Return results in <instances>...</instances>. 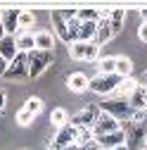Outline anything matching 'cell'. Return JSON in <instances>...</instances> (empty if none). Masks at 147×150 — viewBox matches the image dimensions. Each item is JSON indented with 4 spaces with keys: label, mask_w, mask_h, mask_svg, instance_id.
<instances>
[{
    "label": "cell",
    "mask_w": 147,
    "mask_h": 150,
    "mask_svg": "<svg viewBox=\"0 0 147 150\" xmlns=\"http://www.w3.org/2000/svg\"><path fill=\"white\" fill-rule=\"evenodd\" d=\"M64 150H78V145H69V148H64Z\"/></svg>",
    "instance_id": "cell-33"
},
{
    "label": "cell",
    "mask_w": 147,
    "mask_h": 150,
    "mask_svg": "<svg viewBox=\"0 0 147 150\" xmlns=\"http://www.w3.org/2000/svg\"><path fill=\"white\" fill-rule=\"evenodd\" d=\"M26 60H29V79H38L41 74L52 64V52H43V50H33L26 55Z\"/></svg>",
    "instance_id": "cell-6"
},
{
    "label": "cell",
    "mask_w": 147,
    "mask_h": 150,
    "mask_svg": "<svg viewBox=\"0 0 147 150\" xmlns=\"http://www.w3.org/2000/svg\"><path fill=\"white\" fill-rule=\"evenodd\" d=\"M76 19H78V22H100V19H102V12H100V10H93V7L78 10V12H76Z\"/></svg>",
    "instance_id": "cell-20"
},
{
    "label": "cell",
    "mask_w": 147,
    "mask_h": 150,
    "mask_svg": "<svg viewBox=\"0 0 147 150\" xmlns=\"http://www.w3.org/2000/svg\"><path fill=\"white\" fill-rule=\"evenodd\" d=\"M66 88H69L71 93H85V91L90 88V79L85 76L83 71H74V74L66 76Z\"/></svg>",
    "instance_id": "cell-13"
},
{
    "label": "cell",
    "mask_w": 147,
    "mask_h": 150,
    "mask_svg": "<svg viewBox=\"0 0 147 150\" xmlns=\"http://www.w3.org/2000/svg\"><path fill=\"white\" fill-rule=\"evenodd\" d=\"M5 79H10V81L29 79V60H26V52H19V55L10 62V67H7V71H5Z\"/></svg>",
    "instance_id": "cell-9"
},
{
    "label": "cell",
    "mask_w": 147,
    "mask_h": 150,
    "mask_svg": "<svg viewBox=\"0 0 147 150\" xmlns=\"http://www.w3.org/2000/svg\"><path fill=\"white\" fill-rule=\"evenodd\" d=\"M131 71H133V62L131 60H128V57H116V74L121 79H128Z\"/></svg>",
    "instance_id": "cell-21"
},
{
    "label": "cell",
    "mask_w": 147,
    "mask_h": 150,
    "mask_svg": "<svg viewBox=\"0 0 147 150\" xmlns=\"http://www.w3.org/2000/svg\"><path fill=\"white\" fill-rule=\"evenodd\" d=\"M100 74H116V57H109V55H107V57H102L100 60Z\"/></svg>",
    "instance_id": "cell-23"
},
{
    "label": "cell",
    "mask_w": 147,
    "mask_h": 150,
    "mask_svg": "<svg viewBox=\"0 0 147 150\" xmlns=\"http://www.w3.org/2000/svg\"><path fill=\"white\" fill-rule=\"evenodd\" d=\"M119 83H121L119 74H97V76L90 79V88L88 91L97 93V96H102V98H107V96L112 98L116 93V88H119Z\"/></svg>",
    "instance_id": "cell-3"
},
{
    "label": "cell",
    "mask_w": 147,
    "mask_h": 150,
    "mask_svg": "<svg viewBox=\"0 0 147 150\" xmlns=\"http://www.w3.org/2000/svg\"><path fill=\"white\" fill-rule=\"evenodd\" d=\"M14 43H17V50L19 52H33L36 50V38H33V33L31 31H19L14 36Z\"/></svg>",
    "instance_id": "cell-16"
},
{
    "label": "cell",
    "mask_w": 147,
    "mask_h": 150,
    "mask_svg": "<svg viewBox=\"0 0 147 150\" xmlns=\"http://www.w3.org/2000/svg\"><path fill=\"white\" fill-rule=\"evenodd\" d=\"M140 86H138V81L133 79V76H128V79H121V83H119V88H116V93H114V98H121V100H131L133 98V93L138 91Z\"/></svg>",
    "instance_id": "cell-15"
},
{
    "label": "cell",
    "mask_w": 147,
    "mask_h": 150,
    "mask_svg": "<svg viewBox=\"0 0 147 150\" xmlns=\"http://www.w3.org/2000/svg\"><path fill=\"white\" fill-rule=\"evenodd\" d=\"M78 143H81V129H76L74 124H66V126L57 129L50 150H64L69 145H78Z\"/></svg>",
    "instance_id": "cell-4"
},
{
    "label": "cell",
    "mask_w": 147,
    "mask_h": 150,
    "mask_svg": "<svg viewBox=\"0 0 147 150\" xmlns=\"http://www.w3.org/2000/svg\"><path fill=\"white\" fill-rule=\"evenodd\" d=\"M33 24H36L33 12H19V31H31Z\"/></svg>",
    "instance_id": "cell-24"
},
{
    "label": "cell",
    "mask_w": 147,
    "mask_h": 150,
    "mask_svg": "<svg viewBox=\"0 0 147 150\" xmlns=\"http://www.w3.org/2000/svg\"><path fill=\"white\" fill-rule=\"evenodd\" d=\"M0 55H3L7 62H12L17 55H19V50H17V43H14V36H5V38L0 41Z\"/></svg>",
    "instance_id": "cell-18"
},
{
    "label": "cell",
    "mask_w": 147,
    "mask_h": 150,
    "mask_svg": "<svg viewBox=\"0 0 147 150\" xmlns=\"http://www.w3.org/2000/svg\"><path fill=\"white\" fill-rule=\"evenodd\" d=\"M50 22L55 26V31H57V36L66 43L71 45V38H69V19L64 17V10H57V12H50Z\"/></svg>",
    "instance_id": "cell-10"
},
{
    "label": "cell",
    "mask_w": 147,
    "mask_h": 150,
    "mask_svg": "<svg viewBox=\"0 0 147 150\" xmlns=\"http://www.w3.org/2000/svg\"><path fill=\"white\" fill-rule=\"evenodd\" d=\"M36 119V115H31V112L29 110H19V112H17V124H19V126H31V122Z\"/></svg>",
    "instance_id": "cell-26"
},
{
    "label": "cell",
    "mask_w": 147,
    "mask_h": 150,
    "mask_svg": "<svg viewBox=\"0 0 147 150\" xmlns=\"http://www.w3.org/2000/svg\"><path fill=\"white\" fill-rule=\"evenodd\" d=\"M78 150H102L100 145H97V141L93 138V141H88V143H81L78 145Z\"/></svg>",
    "instance_id": "cell-27"
},
{
    "label": "cell",
    "mask_w": 147,
    "mask_h": 150,
    "mask_svg": "<svg viewBox=\"0 0 147 150\" xmlns=\"http://www.w3.org/2000/svg\"><path fill=\"white\" fill-rule=\"evenodd\" d=\"M100 110L102 112H107V115H112L114 119H119L121 124L123 122H131L133 119V115H135V107L131 105V100H121V98H104L102 103H100Z\"/></svg>",
    "instance_id": "cell-1"
},
{
    "label": "cell",
    "mask_w": 147,
    "mask_h": 150,
    "mask_svg": "<svg viewBox=\"0 0 147 150\" xmlns=\"http://www.w3.org/2000/svg\"><path fill=\"white\" fill-rule=\"evenodd\" d=\"M93 136L97 138V136H107V134H114V131H121V122L119 119H114L112 115H107V112H100V117L95 119V124H93Z\"/></svg>",
    "instance_id": "cell-8"
},
{
    "label": "cell",
    "mask_w": 147,
    "mask_h": 150,
    "mask_svg": "<svg viewBox=\"0 0 147 150\" xmlns=\"http://www.w3.org/2000/svg\"><path fill=\"white\" fill-rule=\"evenodd\" d=\"M5 100H7V96H5V91L0 88V112H3V107H5Z\"/></svg>",
    "instance_id": "cell-30"
},
{
    "label": "cell",
    "mask_w": 147,
    "mask_h": 150,
    "mask_svg": "<svg viewBox=\"0 0 147 150\" xmlns=\"http://www.w3.org/2000/svg\"><path fill=\"white\" fill-rule=\"evenodd\" d=\"M145 22H147V19H145Z\"/></svg>",
    "instance_id": "cell-36"
},
{
    "label": "cell",
    "mask_w": 147,
    "mask_h": 150,
    "mask_svg": "<svg viewBox=\"0 0 147 150\" xmlns=\"http://www.w3.org/2000/svg\"><path fill=\"white\" fill-rule=\"evenodd\" d=\"M50 124H52V126H57V129L66 126V124H69V115H66V110H64V107H55V110L50 112Z\"/></svg>",
    "instance_id": "cell-19"
},
{
    "label": "cell",
    "mask_w": 147,
    "mask_h": 150,
    "mask_svg": "<svg viewBox=\"0 0 147 150\" xmlns=\"http://www.w3.org/2000/svg\"><path fill=\"white\" fill-rule=\"evenodd\" d=\"M138 38H140L142 43H147V22L140 24V29H138Z\"/></svg>",
    "instance_id": "cell-28"
},
{
    "label": "cell",
    "mask_w": 147,
    "mask_h": 150,
    "mask_svg": "<svg viewBox=\"0 0 147 150\" xmlns=\"http://www.w3.org/2000/svg\"><path fill=\"white\" fill-rule=\"evenodd\" d=\"M112 38H114V29H112V22H109V12H102V19L97 22V36H95V43L102 48V45H107Z\"/></svg>",
    "instance_id": "cell-11"
},
{
    "label": "cell",
    "mask_w": 147,
    "mask_h": 150,
    "mask_svg": "<svg viewBox=\"0 0 147 150\" xmlns=\"http://www.w3.org/2000/svg\"><path fill=\"white\" fill-rule=\"evenodd\" d=\"M109 22H112V29H114V36L121 31L123 22H126V12L123 10H112L109 12Z\"/></svg>",
    "instance_id": "cell-22"
},
{
    "label": "cell",
    "mask_w": 147,
    "mask_h": 150,
    "mask_svg": "<svg viewBox=\"0 0 147 150\" xmlns=\"http://www.w3.org/2000/svg\"><path fill=\"white\" fill-rule=\"evenodd\" d=\"M100 105H85L78 115H74V117H69V124H74L76 129H93V124H95V119L100 117Z\"/></svg>",
    "instance_id": "cell-7"
},
{
    "label": "cell",
    "mask_w": 147,
    "mask_h": 150,
    "mask_svg": "<svg viewBox=\"0 0 147 150\" xmlns=\"http://www.w3.org/2000/svg\"><path fill=\"white\" fill-rule=\"evenodd\" d=\"M123 134H126V148L128 150H142L147 145V131L142 122H123L121 124Z\"/></svg>",
    "instance_id": "cell-2"
},
{
    "label": "cell",
    "mask_w": 147,
    "mask_h": 150,
    "mask_svg": "<svg viewBox=\"0 0 147 150\" xmlns=\"http://www.w3.org/2000/svg\"><path fill=\"white\" fill-rule=\"evenodd\" d=\"M0 115H3V112H0Z\"/></svg>",
    "instance_id": "cell-35"
},
{
    "label": "cell",
    "mask_w": 147,
    "mask_h": 150,
    "mask_svg": "<svg viewBox=\"0 0 147 150\" xmlns=\"http://www.w3.org/2000/svg\"><path fill=\"white\" fill-rule=\"evenodd\" d=\"M142 100H145V107H147V88H142Z\"/></svg>",
    "instance_id": "cell-32"
},
{
    "label": "cell",
    "mask_w": 147,
    "mask_h": 150,
    "mask_svg": "<svg viewBox=\"0 0 147 150\" xmlns=\"http://www.w3.org/2000/svg\"><path fill=\"white\" fill-rule=\"evenodd\" d=\"M7 67H10V62L0 55V76H5V71H7Z\"/></svg>",
    "instance_id": "cell-29"
},
{
    "label": "cell",
    "mask_w": 147,
    "mask_h": 150,
    "mask_svg": "<svg viewBox=\"0 0 147 150\" xmlns=\"http://www.w3.org/2000/svg\"><path fill=\"white\" fill-rule=\"evenodd\" d=\"M145 148H147V145H145Z\"/></svg>",
    "instance_id": "cell-37"
},
{
    "label": "cell",
    "mask_w": 147,
    "mask_h": 150,
    "mask_svg": "<svg viewBox=\"0 0 147 150\" xmlns=\"http://www.w3.org/2000/svg\"><path fill=\"white\" fill-rule=\"evenodd\" d=\"M5 36H7V33H5V26H3V17H0V41H3Z\"/></svg>",
    "instance_id": "cell-31"
},
{
    "label": "cell",
    "mask_w": 147,
    "mask_h": 150,
    "mask_svg": "<svg viewBox=\"0 0 147 150\" xmlns=\"http://www.w3.org/2000/svg\"><path fill=\"white\" fill-rule=\"evenodd\" d=\"M114 150H128V148H126V145H119V148H114Z\"/></svg>",
    "instance_id": "cell-34"
},
{
    "label": "cell",
    "mask_w": 147,
    "mask_h": 150,
    "mask_svg": "<svg viewBox=\"0 0 147 150\" xmlns=\"http://www.w3.org/2000/svg\"><path fill=\"white\" fill-rule=\"evenodd\" d=\"M22 107H24V110H29L31 115H41V110H43V100H41V98H29Z\"/></svg>",
    "instance_id": "cell-25"
},
{
    "label": "cell",
    "mask_w": 147,
    "mask_h": 150,
    "mask_svg": "<svg viewBox=\"0 0 147 150\" xmlns=\"http://www.w3.org/2000/svg\"><path fill=\"white\" fill-rule=\"evenodd\" d=\"M0 17H3V26H5L7 36L19 33V12L17 10H5V12H0Z\"/></svg>",
    "instance_id": "cell-14"
},
{
    "label": "cell",
    "mask_w": 147,
    "mask_h": 150,
    "mask_svg": "<svg viewBox=\"0 0 147 150\" xmlns=\"http://www.w3.org/2000/svg\"><path fill=\"white\" fill-rule=\"evenodd\" d=\"M100 45L93 41V43H83V41H76L69 45V55L71 60L76 62H93V60H100Z\"/></svg>",
    "instance_id": "cell-5"
},
{
    "label": "cell",
    "mask_w": 147,
    "mask_h": 150,
    "mask_svg": "<svg viewBox=\"0 0 147 150\" xmlns=\"http://www.w3.org/2000/svg\"><path fill=\"white\" fill-rule=\"evenodd\" d=\"M95 141H97V145L102 150H114L119 145H126V134L121 129V131H114V134H107V136H97Z\"/></svg>",
    "instance_id": "cell-12"
},
{
    "label": "cell",
    "mask_w": 147,
    "mask_h": 150,
    "mask_svg": "<svg viewBox=\"0 0 147 150\" xmlns=\"http://www.w3.org/2000/svg\"><path fill=\"white\" fill-rule=\"evenodd\" d=\"M33 38H36V50L52 52V48H55V33L52 31H36Z\"/></svg>",
    "instance_id": "cell-17"
}]
</instances>
